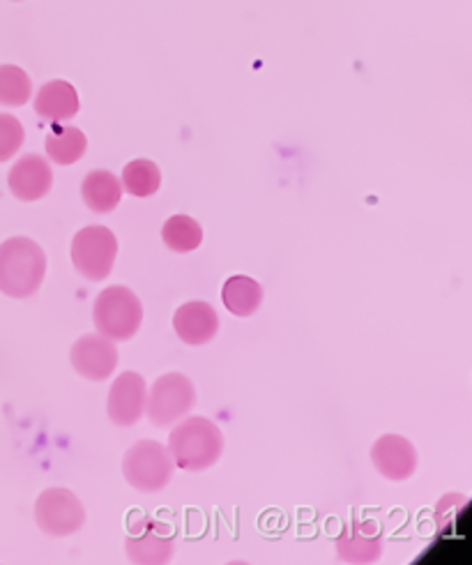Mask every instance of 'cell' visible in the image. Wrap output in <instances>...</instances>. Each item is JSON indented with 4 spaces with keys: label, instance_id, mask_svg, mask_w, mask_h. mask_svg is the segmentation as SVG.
I'll return each instance as SVG.
<instances>
[{
    "label": "cell",
    "instance_id": "20",
    "mask_svg": "<svg viewBox=\"0 0 472 565\" xmlns=\"http://www.w3.org/2000/svg\"><path fill=\"white\" fill-rule=\"evenodd\" d=\"M162 238L169 245V249L185 254V252L199 249V245L203 243V228L190 215H173L167 220L162 228Z\"/></svg>",
    "mask_w": 472,
    "mask_h": 565
},
{
    "label": "cell",
    "instance_id": "3",
    "mask_svg": "<svg viewBox=\"0 0 472 565\" xmlns=\"http://www.w3.org/2000/svg\"><path fill=\"white\" fill-rule=\"evenodd\" d=\"M93 319L99 335L114 342H127L141 328L143 305L137 294L129 291L127 287H109L97 296Z\"/></svg>",
    "mask_w": 472,
    "mask_h": 565
},
{
    "label": "cell",
    "instance_id": "18",
    "mask_svg": "<svg viewBox=\"0 0 472 565\" xmlns=\"http://www.w3.org/2000/svg\"><path fill=\"white\" fill-rule=\"evenodd\" d=\"M86 148L88 139L78 127H56V130L46 137V156L51 158V162H56L61 167L76 164L86 156Z\"/></svg>",
    "mask_w": 472,
    "mask_h": 565
},
{
    "label": "cell",
    "instance_id": "13",
    "mask_svg": "<svg viewBox=\"0 0 472 565\" xmlns=\"http://www.w3.org/2000/svg\"><path fill=\"white\" fill-rule=\"evenodd\" d=\"M173 328L182 342L190 347H201L217 335L219 317L213 310V305L192 300L180 305V310L173 317Z\"/></svg>",
    "mask_w": 472,
    "mask_h": 565
},
{
    "label": "cell",
    "instance_id": "22",
    "mask_svg": "<svg viewBox=\"0 0 472 565\" xmlns=\"http://www.w3.org/2000/svg\"><path fill=\"white\" fill-rule=\"evenodd\" d=\"M23 125L10 114H0V162L14 158L23 146Z\"/></svg>",
    "mask_w": 472,
    "mask_h": 565
},
{
    "label": "cell",
    "instance_id": "21",
    "mask_svg": "<svg viewBox=\"0 0 472 565\" xmlns=\"http://www.w3.org/2000/svg\"><path fill=\"white\" fill-rule=\"evenodd\" d=\"M31 76L17 65H0V105L23 107L31 99Z\"/></svg>",
    "mask_w": 472,
    "mask_h": 565
},
{
    "label": "cell",
    "instance_id": "9",
    "mask_svg": "<svg viewBox=\"0 0 472 565\" xmlns=\"http://www.w3.org/2000/svg\"><path fill=\"white\" fill-rule=\"evenodd\" d=\"M118 365V349L104 335H84L72 347V367L88 381H104Z\"/></svg>",
    "mask_w": 472,
    "mask_h": 565
},
{
    "label": "cell",
    "instance_id": "8",
    "mask_svg": "<svg viewBox=\"0 0 472 565\" xmlns=\"http://www.w3.org/2000/svg\"><path fill=\"white\" fill-rule=\"evenodd\" d=\"M37 526L49 535H72L86 524V510L65 487L44 490L35 503Z\"/></svg>",
    "mask_w": 472,
    "mask_h": 565
},
{
    "label": "cell",
    "instance_id": "6",
    "mask_svg": "<svg viewBox=\"0 0 472 565\" xmlns=\"http://www.w3.org/2000/svg\"><path fill=\"white\" fill-rule=\"evenodd\" d=\"M118 254V241L114 231L107 226H86L78 231L72 241V262L74 268L84 277L99 281L107 279L114 270V262Z\"/></svg>",
    "mask_w": 472,
    "mask_h": 565
},
{
    "label": "cell",
    "instance_id": "15",
    "mask_svg": "<svg viewBox=\"0 0 472 565\" xmlns=\"http://www.w3.org/2000/svg\"><path fill=\"white\" fill-rule=\"evenodd\" d=\"M35 111L44 120L65 122L78 114V95L67 82H49L40 88L35 97Z\"/></svg>",
    "mask_w": 472,
    "mask_h": 565
},
{
    "label": "cell",
    "instance_id": "5",
    "mask_svg": "<svg viewBox=\"0 0 472 565\" xmlns=\"http://www.w3.org/2000/svg\"><path fill=\"white\" fill-rule=\"evenodd\" d=\"M194 399V383L185 374L169 372L152 383L150 395L146 399L148 418L157 427H169L190 414Z\"/></svg>",
    "mask_w": 472,
    "mask_h": 565
},
{
    "label": "cell",
    "instance_id": "14",
    "mask_svg": "<svg viewBox=\"0 0 472 565\" xmlns=\"http://www.w3.org/2000/svg\"><path fill=\"white\" fill-rule=\"evenodd\" d=\"M8 185L19 201H40L54 185V171L44 158L25 156L10 169Z\"/></svg>",
    "mask_w": 472,
    "mask_h": 565
},
{
    "label": "cell",
    "instance_id": "7",
    "mask_svg": "<svg viewBox=\"0 0 472 565\" xmlns=\"http://www.w3.org/2000/svg\"><path fill=\"white\" fill-rule=\"evenodd\" d=\"M173 545L175 533L167 524L148 515H132V520H129L125 550L135 563H169L173 556Z\"/></svg>",
    "mask_w": 472,
    "mask_h": 565
},
{
    "label": "cell",
    "instance_id": "1",
    "mask_svg": "<svg viewBox=\"0 0 472 565\" xmlns=\"http://www.w3.org/2000/svg\"><path fill=\"white\" fill-rule=\"evenodd\" d=\"M169 452L182 471H205L217 465L224 452L222 429L203 416L182 420L169 436Z\"/></svg>",
    "mask_w": 472,
    "mask_h": 565
},
{
    "label": "cell",
    "instance_id": "19",
    "mask_svg": "<svg viewBox=\"0 0 472 565\" xmlns=\"http://www.w3.org/2000/svg\"><path fill=\"white\" fill-rule=\"evenodd\" d=\"M120 185L132 194V196H139V199H146V196H152L157 194V190H160L162 185V173H160V167H157L154 162L150 160H135L129 162L125 169H122V181Z\"/></svg>",
    "mask_w": 472,
    "mask_h": 565
},
{
    "label": "cell",
    "instance_id": "11",
    "mask_svg": "<svg viewBox=\"0 0 472 565\" xmlns=\"http://www.w3.org/2000/svg\"><path fill=\"white\" fill-rule=\"evenodd\" d=\"M385 535L378 522H353L341 531L336 554L346 563H376L383 556Z\"/></svg>",
    "mask_w": 472,
    "mask_h": 565
},
{
    "label": "cell",
    "instance_id": "12",
    "mask_svg": "<svg viewBox=\"0 0 472 565\" xmlns=\"http://www.w3.org/2000/svg\"><path fill=\"white\" fill-rule=\"evenodd\" d=\"M374 467L387 480H408L417 469L415 446L399 434H385L372 448Z\"/></svg>",
    "mask_w": 472,
    "mask_h": 565
},
{
    "label": "cell",
    "instance_id": "17",
    "mask_svg": "<svg viewBox=\"0 0 472 565\" xmlns=\"http://www.w3.org/2000/svg\"><path fill=\"white\" fill-rule=\"evenodd\" d=\"M222 300L230 315L251 317L260 307V302H264V289H260L254 277L235 275L226 279V285L222 289Z\"/></svg>",
    "mask_w": 472,
    "mask_h": 565
},
{
    "label": "cell",
    "instance_id": "10",
    "mask_svg": "<svg viewBox=\"0 0 472 565\" xmlns=\"http://www.w3.org/2000/svg\"><path fill=\"white\" fill-rule=\"evenodd\" d=\"M148 399L146 379L137 372H122L109 393V418L120 427H132L143 418Z\"/></svg>",
    "mask_w": 472,
    "mask_h": 565
},
{
    "label": "cell",
    "instance_id": "2",
    "mask_svg": "<svg viewBox=\"0 0 472 565\" xmlns=\"http://www.w3.org/2000/svg\"><path fill=\"white\" fill-rule=\"evenodd\" d=\"M46 273V254L31 238H10L0 245V291L10 298H29Z\"/></svg>",
    "mask_w": 472,
    "mask_h": 565
},
{
    "label": "cell",
    "instance_id": "4",
    "mask_svg": "<svg viewBox=\"0 0 472 565\" xmlns=\"http://www.w3.org/2000/svg\"><path fill=\"white\" fill-rule=\"evenodd\" d=\"M175 461L162 444L157 441H139L125 452L122 473L125 480L139 492L152 494L160 492L173 478Z\"/></svg>",
    "mask_w": 472,
    "mask_h": 565
},
{
    "label": "cell",
    "instance_id": "16",
    "mask_svg": "<svg viewBox=\"0 0 472 565\" xmlns=\"http://www.w3.org/2000/svg\"><path fill=\"white\" fill-rule=\"evenodd\" d=\"M82 196L93 213H111L120 203L122 185L111 171L97 169L84 178Z\"/></svg>",
    "mask_w": 472,
    "mask_h": 565
}]
</instances>
